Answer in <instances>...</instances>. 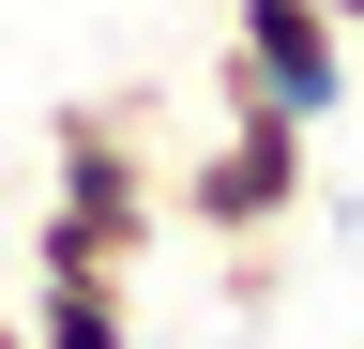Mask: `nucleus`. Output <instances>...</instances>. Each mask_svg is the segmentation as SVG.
Returning a JSON list of instances; mask_svg holds the SVG:
<instances>
[{
  "instance_id": "nucleus-1",
  "label": "nucleus",
  "mask_w": 364,
  "mask_h": 349,
  "mask_svg": "<svg viewBox=\"0 0 364 349\" xmlns=\"http://www.w3.org/2000/svg\"><path fill=\"white\" fill-rule=\"evenodd\" d=\"M304 198H318V122L273 92L243 46H213V137L182 152L167 213H182V228H213V243H273Z\"/></svg>"
},
{
  "instance_id": "nucleus-2",
  "label": "nucleus",
  "mask_w": 364,
  "mask_h": 349,
  "mask_svg": "<svg viewBox=\"0 0 364 349\" xmlns=\"http://www.w3.org/2000/svg\"><path fill=\"white\" fill-rule=\"evenodd\" d=\"M46 198H61V213H91V228H107L122 243V274H136V258H152V228H167V183H152V107H136V92H107V107H61V122H46Z\"/></svg>"
},
{
  "instance_id": "nucleus-3",
  "label": "nucleus",
  "mask_w": 364,
  "mask_h": 349,
  "mask_svg": "<svg viewBox=\"0 0 364 349\" xmlns=\"http://www.w3.org/2000/svg\"><path fill=\"white\" fill-rule=\"evenodd\" d=\"M228 46H243L304 122H334V107H349V31L318 16V0H228Z\"/></svg>"
},
{
  "instance_id": "nucleus-4",
  "label": "nucleus",
  "mask_w": 364,
  "mask_h": 349,
  "mask_svg": "<svg viewBox=\"0 0 364 349\" xmlns=\"http://www.w3.org/2000/svg\"><path fill=\"white\" fill-rule=\"evenodd\" d=\"M31 349H136L122 274H31Z\"/></svg>"
},
{
  "instance_id": "nucleus-5",
  "label": "nucleus",
  "mask_w": 364,
  "mask_h": 349,
  "mask_svg": "<svg viewBox=\"0 0 364 349\" xmlns=\"http://www.w3.org/2000/svg\"><path fill=\"white\" fill-rule=\"evenodd\" d=\"M318 16H334V31H349V46H364V0H318Z\"/></svg>"
},
{
  "instance_id": "nucleus-6",
  "label": "nucleus",
  "mask_w": 364,
  "mask_h": 349,
  "mask_svg": "<svg viewBox=\"0 0 364 349\" xmlns=\"http://www.w3.org/2000/svg\"><path fill=\"white\" fill-rule=\"evenodd\" d=\"M0 349H31V319H0Z\"/></svg>"
}]
</instances>
